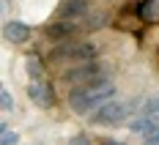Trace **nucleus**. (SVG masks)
<instances>
[{
  "label": "nucleus",
  "mask_w": 159,
  "mask_h": 145,
  "mask_svg": "<svg viewBox=\"0 0 159 145\" xmlns=\"http://www.w3.org/2000/svg\"><path fill=\"white\" fill-rule=\"evenodd\" d=\"M115 96V85L112 82H99V85H88V88H74L69 93V107L77 115H93L102 110L104 104H110Z\"/></svg>",
  "instance_id": "1"
},
{
  "label": "nucleus",
  "mask_w": 159,
  "mask_h": 145,
  "mask_svg": "<svg viewBox=\"0 0 159 145\" xmlns=\"http://www.w3.org/2000/svg\"><path fill=\"white\" fill-rule=\"evenodd\" d=\"M63 80L69 82V85H74V88H88V85L104 82V80H107V74H104L102 63L91 60V63H80V66H74L71 71H66Z\"/></svg>",
  "instance_id": "2"
},
{
  "label": "nucleus",
  "mask_w": 159,
  "mask_h": 145,
  "mask_svg": "<svg viewBox=\"0 0 159 145\" xmlns=\"http://www.w3.org/2000/svg\"><path fill=\"white\" fill-rule=\"evenodd\" d=\"M126 115H129V104H124V101H110V104H104L102 110H96L91 115V123L93 126H121L126 121Z\"/></svg>",
  "instance_id": "3"
},
{
  "label": "nucleus",
  "mask_w": 159,
  "mask_h": 145,
  "mask_svg": "<svg viewBox=\"0 0 159 145\" xmlns=\"http://www.w3.org/2000/svg\"><path fill=\"white\" fill-rule=\"evenodd\" d=\"M28 96L36 107H41V110H49L52 104H55V90H52V85L47 80H36L28 85Z\"/></svg>",
  "instance_id": "4"
},
{
  "label": "nucleus",
  "mask_w": 159,
  "mask_h": 145,
  "mask_svg": "<svg viewBox=\"0 0 159 145\" xmlns=\"http://www.w3.org/2000/svg\"><path fill=\"white\" fill-rule=\"evenodd\" d=\"M88 14H91V3L88 0H63V6L58 8V19H63V22L85 19Z\"/></svg>",
  "instance_id": "5"
},
{
  "label": "nucleus",
  "mask_w": 159,
  "mask_h": 145,
  "mask_svg": "<svg viewBox=\"0 0 159 145\" xmlns=\"http://www.w3.org/2000/svg\"><path fill=\"white\" fill-rule=\"evenodd\" d=\"M3 36H6V41H11V44H25V41L30 38V25H25V22H19V19H11V22L3 25Z\"/></svg>",
  "instance_id": "6"
},
{
  "label": "nucleus",
  "mask_w": 159,
  "mask_h": 145,
  "mask_svg": "<svg viewBox=\"0 0 159 145\" xmlns=\"http://www.w3.org/2000/svg\"><path fill=\"white\" fill-rule=\"evenodd\" d=\"M47 38H52V41H58V44H63V41H69L74 33H77V25L74 22H63V19H58V22H52V25H47Z\"/></svg>",
  "instance_id": "7"
},
{
  "label": "nucleus",
  "mask_w": 159,
  "mask_h": 145,
  "mask_svg": "<svg viewBox=\"0 0 159 145\" xmlns=\"http://www.w3.org/2000/svg\"><path fill=\"white\" fill-rule=\"evenodd\" d=\"M154 129H159V121H154V118H145V115H140V118L129 121V131H134V134H140V137L151 134Z\"/></svg>",
  "instance_id": "8"
},
{
  "label": "nucleus",
  "mask_w": 159,
  "mask_h": 145,
  "mask_svg": "<svg viewBox=\"0 0 159 145\" xmlns=\"http://www.w3.org/2000/svg\"><path fill=\"white\" fill-rule=\"evenodd\" d=\"M137 16L143 22H159V3L157 0H140L137 3Z\"/></svg>",
  "instance_id": "9"
},
{
  "label": "nucleus",
  "mask_w": 159,
  "mask_h": 145,
  "mask_svg": "<svg viewBox=\"0 0 159 145\" xmlns=\"http://www.w3.org/2000/svg\"><path fill=\"white\" fill-rule=\"evenodd\" d=\"M25 68H28V74L33 77V82H36V80H44V63H41L39 55H30V58L25 60Z\"/></svg>",
  "instance_id": "10"
},
{
  "label": "nucleus",
  "mask_w": 159,
  "mask_h": 145,
  "mask_svg": "<svg viewBox=\"0 0 159 145\" xmlns=\"http://www.w3.org/2000/svg\"><path fill=\"white\" fill-rule=\"evenodd\" d=\"M140 115H145V118H154V121H159V93L157 96H151L148 101L143 104V112Z\"/></svg>",
  "instance_id": "11"
},
{
  "label": "nucleus",
  "mask_w": 159,
  "mask_h": 145,
  "mask_svg": "<svg viewBox=\"0 0 159 145\" xmlns=\"http://www.w3.org/2000/svg\"><path fill=\"white\" fill-rule=\"evenodd\" d=\"M16 143H19V134L8 129L6 123H0V145H16Z\"/></svg>",
  "instance_id": "12"
},
{
  "label": "nucleus",
  "mask_w": 159,
  "mask_h": 145,
  "mask_svg": "<svg viewBox=\"0 0 159 145\" xmlns=\"http://www.w3.org/2000/svg\"><path fill=\"white\" fill-rule=\"evenodd\" d=\"M0 107H3V112H11V93L6 88L0 90Z\"/></svg>",
  "instance_id": "13"
},
{
  "label": "nucleus",
  "mask_w": 159,
  "mask_h": 145,
  "mask_svg": "<svg viewBox=\"0 0 159 145\" xmlns=\"http://www.w3.org/2000/svg\"><path fill=\"white\" fill-rule=\"evenodd\" d=\"M104 22V16H88V22H85V30H99V25Z\"/></svg>",
  "instance_id": "14"
},
{
  "label": "nucleus",
  "mask_w": 159,
  "mask_h": 145,
  "mask_svg": "<svg viewBox=\"0 0 159 145\" xmlns=\"http://www.w3.org/2000/svg\"><path fill=\"white\" fill-rule=\"evenodd\" d=\"M143 145H159V129H154L151 134L143 137Z\"/></svg>",
  "instance_id": "15"
},
{
  "label": "nucleus",
  "mask_w": 159,
  "mask_h": 145,
  "mask_svg": "<svg viewBox=\"0 0 159 145\" xmlns=\"http://www.w3.org/2000/svg\"><path fill=\"white\" fill-rule=\"evenodd\" d=\"M69 145H91V137H88V134H74Z\"/></svg>",
  "instance_id": "16"
},
{
  "label": "nucleus",
  "mask_w": 159,
  "mask_h": 145,
  "mask_svg": "<svg viewBox=\"0 0 159 145\" xmlns=\"http://www.w3.org/2000/svg\"><path fill=\"white\" fill-rule=\"evenodd\" d=\"M102 145H126V143H121V140H104Z\"/></svg>",
  "instance_id": "17"
},
{
  "label": "nucleus",
  "mask_w": 159,
  "mask_h": 145,
  "mask_svg": "<svg viewBox=\"0 0 159 145\" xmlns=\"http://www.w3.org/2000/svg\"><path fill=\"white\" fill-rule=\"evenodd\" d=\"M36 145H39V143H36Z\"/></svg>",
  "instance_id": "18"
}]
</instances>
